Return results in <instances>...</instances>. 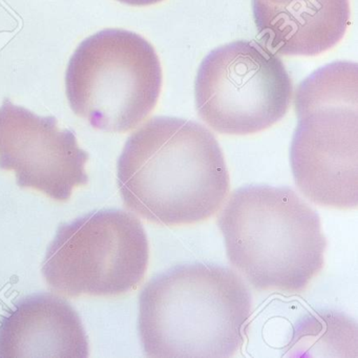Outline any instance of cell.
I'll list each match as a JSON object with an SVG mask.
<instances>
[{
  "instance_id": "1",
  "label": "cell",
  "mask_w": 358,
  "mask_h": 358,
  "mask_svg": "<svg viewBox=\"0 0 358 358\" xmlns=\"http://www.w3.org/2000/svg\"><path fill=\"white\" fill-rule=\"evenodd\" d=\"M117 183L129 210L169 227L206 221L230 192L213 134L177 117H155L129 136L117 164Z\"/></svg>"
},
{
  "instance_id": "2",
  "label": "cell",
  "mask_w": 358,
  "mask_h": 358,
  "mask_svg": "<svg viewBox=\"0 0 358 358\" xmlns=\"http://www.w3.org/2000/svg\"><path fill=\"white\" fill-rule=\"evenodd\" d=\"M251 313L250 291L234 270L183 264L142 289L138 333L148 357H231L244 345Z\"/></svg>"
},
{
  "instance_id": "3",
  "label": "cell",
  "mask_w": 358,
  "mask_h": 358,
  "mask_svg": "<svg viewBox=\"0 0 358 358\" xmlns=\"http://www.w3.org/2000/svg\"><path fill=\"white\" fill-rule=\"evenodd\" d=\"M217 226L230 264L255 290L299 294L324 266L320 215L291 188H238Z\"/></svg>"
},
{
  "instance_id": "4",
  "label": "cell",
  "mask_w": 358,
  "mask_h": 358,
  "mask_svg": "<svg viewBox=\"0 0 358 358\" xmlns=\"http://www.w3.org/2000/svg\"><path fill=\"white\" fill-rule=\"evenodd\" d=\"M294 110L290 165L297 187L315 204L355 209L357 64L336 62L312 73L295 91Z\"/></svg>"
},
{
  "instance_id": "5",
  "label": "cell",
  "mask_w": 358,
  "mask_h": 358,
  "mask_svg": "<svg viewBox=\"0 0 358 358\" xmlns=\"http://www.w3.org/2000/svg\"><path fill=\"white\" fill-rule=\"evenodd\" d=\"M162 68L154 47L131 31L106 29L71 57L66 92L77 116L106 133H127L156 108Z\"/></svg>"
},
{
  "instance_id": "6",
  "label": "cell",
  "mask_w": 358,
  "mask_h": 358,
  "mask_svg": "<svg viewBox=\"0 0 358 358\" xmlns=\"http://www.w3.org/2000/svg\"><path fill=\"white\" fill-rule=\"evenodd\" d=\"M148 261L139 219L121 209H101L60 224L43 274L51 290L66 296L117 297L141 284Z\"/></svg>"
},
{
  "instance_id": "7",
  "label": "cell",
  "mask_w": 358,
  "mask_h": 358,
  "mask_svg": "<svg viewBox=\"0 0 358 358\" xmlns=\"http://www.w3.org/2000/svg\"><path fill=\"white\" fill-rule=\"evenodd\" d=\"M292 80L280 55L255 41H236L211 51L194 80L200 118L223 135H252L282 120Z\"/></svg>"
},
{
  "instance_id": "8",
  "label": "cell",
  "mask_w": 358,
  "mask_h": 358,
  "mask_svg": "<svg viewBox=\"0 0 358 358\" xmlns=\"http://www.w3.org/2000/svg\"><path fill=\"white\" fill-rule=\"evenodd\" d=\"M89 155L55 117H41L5 99L0 106V169L15 173L22 188H32L58 202L89 181Z\"/></svg>"
},
{
  "instance_id": "9",
  "label": "cell",
  "mask_w": 358,
  "mask_h": 358,
  "mask_svg": "<svg viewBox=\"0 0 358 358\" xmlns=\"http://www.w3.org/2000/svg\"><path fill=\"white\" fill-rule=\"evenodd\" d=\"M89 341L76 310L52 293L22 297L0 320V358H85Z\"/></svg>"
},
{
  "instance_id": "10",
  "label": "cell",
  "mask_w": 358,
  "mask_h": 358,
  "mask_svg": "<svg viewBox=\"0 0 358 358\" xmlns=\"http://www.w3.org/2000/svg\"><path fill=\"white\" fill-rule=\"evenodd\" d=\"M262 45L282 56H315L332 49L347 32L349 0H252Z\"/></svg>"
},
{
  "instance_id": "11",
  "label": "cell",
  "mask_w": 358,
  "mask_h": 358,
  "mask_svg": "<svg viewBox=\"0 0 358 358\" xmlns=\"http://www.w3.org/2000/svg\"><path fill=\"white\" fill-rule=\"evenodd\" d=\"M118 1L124 5L133 6V7H146V6L162 3L164 0H118Z\"/></svg>"
},
{
  "instance_id": "12",
  "label": "cell",
  "mask_w": 358,
  "mask_h": 358,
  "mask_svg": "<svg viewBox=\"0 0 358 358\" xmlns=\"http://www.w3.org/2000/svg\"><path fill=\"white\" fill-rule=\"evenodd\" d=\"M267 1H270V3H288L290 0H267Z\"/></svg>"
}]
</instances>
